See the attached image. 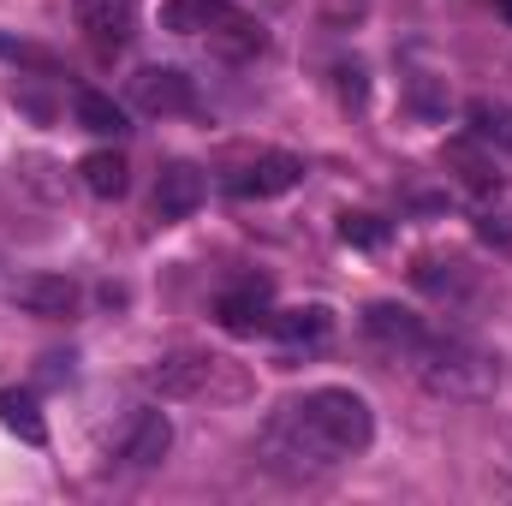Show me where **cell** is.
Masks as SVG:
<instances>
[{
  "instance_id": "obj_3",
  "label": "cell",
  "mask_w": 512,
  "mask_h": 506,
  "mask_svg": "<svg viewBox=\"0 0 512 506\" xmlns=\"http://www.w3.org/2000/svg\"><path fill=\"white\" fill-rule=\"evenodd\" d=\"M149 387L161 399H221V405L251 399V376L221 352H167L149 370Z\"/></svg>"
},
{
  "instance_id": "obj_20",
  "label": "cell",
  "mask_w": 512,
  "mask_h": 506,
  "mask_svg": "<svg viewBox=\"0 0 512 506\" xmlns=\"http://www.w3.org/2000/svg\"><path fill=\"white\" fill-rule=\"evenodd\" d=\"M340 239L358 245V251H376V245L387 239V227L376 221V215H340Z\"/></svg>"
},
{
  "instance_id": "obj_8",
  "label": "cell",
  "mask_w": 512,
  "mask_h": 506,
  "mask_svg": "<svg viewBox=\"0 0 512 506\" xmlns=\"http://www.w3.org/2000/svg\"><path fill=\"white\" fill-rule=\"evenodd\" d=\"M203 42H209L221 60H256V54L268 48V30H262V18L239 12V6L227 0V6H221V18L203 30Z\"/></svg>"
},
{
  "instance_id": "obj_17",
  "label": "cell",
  "mask_w": 512,
  "mask_h": 506,
  "mask_svg": "<svg viewBox=\"0 0 512 506\" xmlns=\"http://www.w3.org/2000/svg\"><path fill=\"white\" fill-rule=\"evenodd\" d=\"M0 429H12V435H18V441H30V447H42V441H48V423H42L36 399H30V393H18V387H6V393H0Z\"/></svg>"
},
{
  "instance_id": "obj_5",
  "label": "cell",
  "mask_w": 512,
  "mask_h": 506,
  "mask_svg": "<svg viewBox=\"0 0 512 506\" xmlns=\"http://www.w3.org/2000/svg\"><path fill=\"white\" fill-rule=\"evenodd\" d=\"M131 96H137L143 114H191V108H197L191 78L173 72V66H143V72L131 78Z\"/></svg>"
},
{
  "instance_id": "obj_11",
  "label": "cell",
  "mask_w": 512,
  "mask_h": 506,
  "mask_svg": "<svg viewBox=\"0 0 512 506\" xmlns=\"http://www.w3.org/2000/svg\"><path fill=\"white\" fill-rule=\"evenodd\" d=\"M203 173L191 167V161H173V167H161V179H155V215L161 221H185V215H197V203H203Z\"/></svg>"
},
{
  "instance_id": "obj_2",
  "label": "cell",
  "mask_w": 512,
  "mask_h": 506,
  "mask_svg": "<svg viewBox=\"0 0 512 506\" xmlns=\"http://www.w3.org/2000/svg\"><path fill=\"white\" fill-rule=\"evenodd\" d=\"M405 364H411V376L423 381L435 399H465V405H477V399H489V393L501 387L495 352H483L477 340H459V334H423V346H417Z\"/></svg>"
},
{
  "instance_id": "obj_4",
  "label": "cell",
  "mask_w": 512,
  "mask_h": 506,
  "mask_svg": "<svg viewBox=\"0 0 512 506\" xmlns=\"http://www.w3.org/2000/svg\"><path fill=\"white\" fill-rule=\"evenodd\" d=\"M6 298L24 310V316H42V322H66L78 310V286L66 274H18L6 286Z\"/></svg>"
},
{
  "instance_id": "obj_16",
  "label": "cell",
  "mask_w": 512,
  "mask_h": 506,
  "mask_svg": "<svg viewBox=\"0 0 512 506\" xmlns=\"http://www.w3.org/2000/svg\"><path fill=\"white\" fill-rule=\"evenodd\" d=\"M465 120H471V137H477V143H489L495 155H512V108L507 102L477 96V102L465 108Z\"/></svg>"
},
{
  "instance_id": "obj_10",
  "label": "cell",
  "mask_w": 512,
  "mask_h": 506,
  "mask_svg": "<svg viewBox=\"0 0 512 506\" xmlns=\"http://www.w3.org/2000/svg\"><path fill=\"white\" fill-rule=\"evenodd\" d=\"M364 334H370L376 346H387V352L411 358L429 328H423V316H411L405 304H370V310H364Z\"/></svg>"
},
{
  "instance_id": "obj_14",
  "label": "cell",
  "mask_w": 512,
  "mask_h": 506,
  "mask_svg": "<svg viewBox=\"0 0 512 506\" xmlns=\"http://www.w3.org/2000/svg\"><path fill=\"white\" fill-rule=\"evenodd\" d=\"M447 161L459 167V179H465L471 191H501V167H495V149H489V143L459 137V143H447Z\"/></svg>"
},
{
  "instance_id": "obj_21",
  "label": "cell",
  "mask_w": 512,
  "mask_h": 506,
  "mask_svg": "<svg viewBox=\"0 0 512 506\" xmlns=\"http://www.w3.org/2000/svg\"><path fill=\"white\" fill-rule=\"evenodd\" d=\"M411 108H417V114H447V90H441L429 72H417V78H411Z\"/></svg>"
},
{
  "instance_id": "obj_22",
  "label": "cell",
  "mask_w": 512,
  "mask_h": 506,
  "mask_svg": "<svg viewBox=\"0 0 512 506\" xmlns=\"http://www.w3.org/2000/svg\"><path fill=\"white\" fill-rule=\"evenodd\" d=\"M483 239H501V245H512V221L507 215H483V227H477Z\"/></svg>"
},
{
  "instance_id": "obj_19",
  "label": "cell",
  "mask_w": 512,
  "mask_h": 506,
  "mask_svg": "<svg viewBox=\"0 0 512 506\" xmlns=\"http://www.w3.org/2000/svg\"><path fill=\"white\" fill-rule=\"evenodd\" d=\"M221 6H227V0H167V6H161V24L179 30V36H203V30L221 18Z\"/></svg>"
},
{
  "instance_id": "obj_23",
  "label": "cell",
  "mask_w": 512,
  "mask_h": 506,
  "mask_svg": "<svg viewBox=\"0 0 512 506\" xmlns=\"http://www.w3.org/2000/svg\"><path fill=\"white\" fill-rule=\"evenodd\" d=\"M501 12H507V18H512V0H501Z\"/></svg>"
},
{
  "instance_id": "obj_1",
  "label": "cell",
  "mask_w": 512,
  "mask_h": 506,
  "mask_svg": "<svg viewBox=\"0 0 512 506\" xmlns=\"http://www.w3.org/2000/svg\"><path fill=\"white\" fill-rule=\"evenodd\" d=\"M370 441H376V411H370L364 393H352V387H310L304 399L280 405L262 423L256 459L286 471V477H316V471H334V465L358 459Z\"/></svg>"
},
{
  "instance_id": "obj_18",
  "label": "cell",
  "mask_w": 512,
  "mask_h": 506,
  "mask_svg": "<svg viewBox=\"0 0 512 506\" xmlns=\"http://www.w3.org/2000/svg\"><path fill=\"white\" fill-rule=\"evenodd\" d=\"M72 114H78V126L96 131V137H120V131H126V114H120V102H114V96H102V90H78Z\"/></svg>"
},
{
  "instance_id": "obj_12",
  "label": "cell",
  "mask_w": 512,
  "mask_h": 506,
  "mask_svg": "<svg viewBox=\"0 0 512 506\" xmlns=\"http://www.w3.org/2000/svg\"><path fill=\"white\" fill-rule=\"evenodd\" d=\"M78 179H84V191L90 197H102V203H114V197H126V155L120 149H90L84 161H78Z\"/></svg>"
},
{
  "instance_id": "obj_6",
  "label": "cell",
  "mask_w": 512,
  "mask_h": 506,
  "mask_svg": "<svg viewBox=\"0 0 512 506\" xmlns=\"http://www.w3.org/2000/svg\"><path fill=\"white\" fill-rule=\"evenodd\" d=\"M292 185H304V155H286V149H268V155H256L245 173H233V197H280V191H292Z\"/></svg>"
},
{
  "instance_id": "obj_13",
  "label": "cell",
  "mask_w": 512,
  "mask_h": 506,
  "mask_svg": "<svg viewBox=\"0 0 512 506\" xmlns=\"http://www.w3.org/2000/svg\"><path fill=\"white\" fill-rule=\"evenodd\" d=\"M215 316H221V328H233V334H256V328H268V286L256 280V286H239V292H221Z\"/></svg>"
},
{
  "instance_id": "obj_7",
  "label": "cell",
  "mask_w": 512,
  "mask_h": 506,
  "mask_svg": "<svg viewBox=\"0 0 512 506\" xmlns=\"http://www.w3.org/2000/svg\"><path fill=\"white\" fill-rule=\"evenodd\" d=\"M72 12H78V30H84L102 54L126 48L131 24H137V0H72Z\"/></svg>"
},
{
  "instance_id": "obj_15",
  "label": "cell",
  "mask_w": 512,
  "mask_h": 506,
  "mask_svg": "<svg viewBox=\"0 0 512 506\" xmlns=\"http://www.w3.org/2000/svg\"><path fill=\"white\" fill-rule=\"evenodd\" d=\"M268 328H274L280 340H292V346H322V340L334 334V310H328V304H304V310H280V316H268Z\"/></svg>"
},
{
  "instance_id": "obj_9",
  "label": "cell",
  "mask_w": 512,
  "mask_h": 506,
  "mask_svg": "<svg viewBox=\"0 0 512 506\" xmlns=\"http://www.w3.org/2000/svg\"><path fill=\"white\" fill-rule=\"evenodd\" d=\"M167 447H173V423H167V411H137V417H131V429L120 435V459H126L131 471L161 465V459H167Z\"/></svg>"
}]
</instances>
